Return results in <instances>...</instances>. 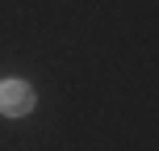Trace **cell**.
<instances>
[{
  "mask_svg": "<svg viewBox=\"0 0 159 151\" xmlns=\"http://www.w3.org/2000/svg\"><path fill=\"white\" fill-rule=\"evenodd\" d=\"M30 109H34V88L25 84V80H8V84H0V113H8V118H25Z\"/></svg>",
  "mask_w": 159,
  "mask_h": 151,
  "instance_id": "1",
  "label": "cell"
}]
</instances>
